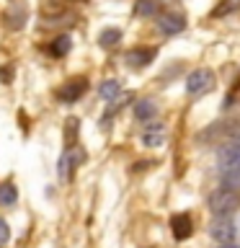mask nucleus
Listing matches in <instances>:
<instances>
[{
    "label": "nucleus",
    "instance_id": "obj_1",
    "mask_svg": "<svg viewBox=\"0 0 240 248\" xmlns=\"http://www.w3.org/2000/svg\"><path fill=\"white\" fill-rule=\"evenodd\" d=\"M209 204V212H212L214 217L220 215H232L235 209L240 207V194L235 189H227V186H222V189H214L212 194H209L207 199Z\"/></svg>",
    "mask_w": 240,
    "mask_h": 248
},
{
    "label": "nucleus",
    "instance_id": "obj_2",
    "mask_svg": "<svg viewBox=\"0 0 240 248\" xmlns=\"http://www.w3.org/2000/svg\"><path fill=\"white\" fill-rule=\"evenodd\" d=\"M217 166H220V173L240 170V142H235V140L225 142L220 150H217Z\"/></svg>",
    "mask_w": 240,
    "mask_h": 248
},
{
    "label": "nucleus",
    "instance_id": "obj_3",
    "mask_svg": "<svg viewBox=\"0 0 240 248\" xmlns=\"http://www.w3.org/2000/svg\"><path fill=\"white\" fill-rule=\"evenodd\" d=\"M209 235H212L217 243H232V238H235V222L230 220V215L214 217L212 225H209Z\"/></svg>",
    "mask_w": 240,
    "mask_h": 248
},
{
    "label": "nucleus",
    "instance_id": "obj_4",
    "mask_svg": "<svg viewBox=\"0 0 240 248\" xmlns=\"http://www.w3.org/2000/svg\"><path fill=\"white\" fill-rule=\"evenodd\" d=\"M212 85H214V73H212V70H207V67L194 70V73H189V78H186V91L194 93V96L209 91Z\"/></svg>",
    "mask_w": 240,
    "mask_h": 248
},
{
    "label": "nucleus",
    "instance_id": "obj_5",
    "mask_svg": "<svg viewBox=\"0 0 240 248\" xmlns=\"http://www.w3.org/2000/svg\"><path fill=\"white\" fill-rule=\"evenodd\" d=\"M165 142V127H163L160 122H150L142 132V145L147 147H160Z\"/></svg>",
    "mask_w": 240,
    "mask_h": 248
},
{
    "label": "nucleus",
    "instance_id": "obj_6",
    "mask_svg": "<svg viewBox=\"0 0 240 248\" xmlns=\"http://www.w3.org/2000/svg\"><path fill=\"white\" fill-rule=\"evenodd\" d=\"M85 88H88V83H85V78H75V80H70L62 85V91H60V98L62 101H67V104H73V101H77L85 93Z\"/></svg>",
    "mask_w": 240,
    "mask_h": 248
},
{
    "label": "nucleus",
    "instance_id": "obj_7",
    "mask_svg": "<svg viewBox=\"0 0 240 248\" xmlns=\"http://www.w3.org/2000/svg\"><path fill=\"white\" fill-rule=\"evenodd\" d=\"M158 29L163 31V34H181V31L186 29V18L178 16V13H165L158 21Z\"/></svg>",
    "mask_w": 240,
    "mask_h": 248
},
{
    "label": "nucleus",
    "instance_id": "obj_8",
    "mask_svg": "<svg viewBox=\"0 0 240 248\" xmlns=\"http://www.w3.org/2000/svg\"><path fill=\"white\" fill-rule=\"evenodd\" d=\"M170 230H173V238L176 240H186L194 232L191 217L189 215H173V217H170Z\"/></svg>",
    "mask_w": 240,
    "mask_h": 248
},
{
    "label": "nucleus",
    "instance_id": "obj_9",
    "mask_svg": "<svg viewBox=\"0 0 240 248\" xmlns=\"http://www.w3.org/2000/svg\"><path fill=\"white\" fill-rule=\"evenodd\" d=\"M152 60H155V49H132L127 54V62L135 67H145V65H150Z\"/></svg>",
    "mask_w": 240,
    "mask_h": 248
},
{
    "label": "nucleus",
    "instance_id": "obj_10",
    "mask_svg": "<svg viewBox=\"0 0 240 248\" xmlns=\"http://www.w3.org/2000/svg\"><path fill=\"white\" fill-rule=\"evenodd\" d=\"M155 114H158V106H155L152 101H137L135 104V116L139 122H150Z\"/></svg>",
    "mask_w": 240,
    "mask_h": 248
},
{
    "label": "nucleus",
    "instance_id": "obj_11",
    "mask_svg": "<svg viewBox=\"0 0 240 248\" xmlns=\"http://www.w3.org/2000/svg\"><path fill=\"white\" fill-rule=\"evenodd\" d=\"M158 11H160L158 0H137L135 3V13L137 16H158Z\"/></svg>",
    "mask_w": 240,
    "mask_h": 248
},
{
    "label": "nucleus",
    "instance_id": "obj_12",
    "mask_svg": "<svg viewBox=\"0 0 240 248\" xmlns=\"http://www.w3.org/2000/svg\"><path fill=\"white\" fill-rule=\"evenodd\" d=\"M119 91H121V85H119V80H104L98 85V93H101V98H116L119 96Z\"/></svg>",
    "mask_w": 240,
    "mask_h": 248
},
{
    "label": "nucleus",
    "instance_id": "obj_13",
    "mask_svg": "<svg viewBox=\"0 0 240 248\" xmlns=\"http://www.w3.org/2000/svg\"><path fill=\"white\" fill-rule=\"evenodd\" d=\"M119 39H121V31H119V29H104V31L98 34V44H101V46H114Z\"/></svg>",
    "mask_w": 240,
    "mask_h": 248
},
{
    "label": "nucleus",
    "instance_id": "obj_14",
    "mask_svg": "<svg viewBox=\"0 0 240 248\" xmlns=\"http://www.w3.org/2000/svg\"><path fill=\"white\" fill-rule=\"evenodd\" d=\"M49 49H52L54 57H62V54H67V52H70V36H57V39L52 42Z\"/></svg>",
    "mask_w": 240,
    "mask_h": 248
},
{
    "label": "nucleus",
    "instance_id": "obj_15",
    "mask_svg": "<svg viewBox=\"0 0 240 248\" xmlns=\"http://www.w3.org/2000/svg\"><path fill=\"white\" fill-rule=\"evenodd\" d=\"M0 202H3V204H13V202H15V186L13 184H3V186H0Z\"/></svg>",
    "mask_w": 240,
    "mask_h": 248
},
{
    "label": "nucleus",
    "instance_id": "obj_16",
    "mask_svg": "<svg viewBox=\"0 0 240 248\" xmlns=\"http://www.w3.org/2000/svg\"><path fill=\"white\" fill-rule=\"evenodd\" d=\"M222 186L227 189H240V170H232V173H222Z\"/></svg>",
    "mask_w": 240,
    "mask_h": 248
},
{
    "label": "nucleus",
    "instance_id": "obj_17",
    "mask_svg": "<svg viewBox=\"0 0 240 248\" xmlns=\"http://www.w3.org/2000/svg\"><path fill=\"white\" fill-rule=\"evenodd\" d=\"M70 168H73V160H70V153H65L60 158V168H57L60 178H70Z\"/></svg>",
    "mask_w": 240,
    "mask_h": 248
},
{
    "label": "nucleus",
    "instance_id": "obj_18",
    "mask_svg": "<svg viewBox=\"0 0 240 248\" xmlns=\"http://www.w3.org/2000/svg\"><path fill=\"white\" fill-rule=\"evenodd\" d=\"M11 240V228H8L5 220H0V246H5Z\"/></svg>",
    "mask_w": 240,
    "mask_h": 248
},
{
    "label": "nucleus",
    "instance_id": "obj_19",
    "mask_svg": "<svg viewBox=\"0 0 240 248\" xmlns=\"http://www.w3.org/2000/svg\"><path fill=\"white\" fill-rule=\"evenodd\" d=\"M75 132H77V119H67V142L70 145L75 140Z\"/></svg>",
    "mask_w": 240,
    "mask_h": 248
},
{
    "label": "nucleus",
    "instance_id": "obj_20",
    "mask_svg": "<svg viewBox=\"0 0 240 248\" xmlns=\"http://www.w3.org/2000/svg\"><path fill=\"white\" fill-rule=\"evenodd\" d=\"M232 8H235V3H227V0H225L222 5H217V8H214V13H212V16H225V13H230Z\"/></svg>",
    "mask_w": 240,
    "mask_h": 248
},
{
    "label": "nucleus",
    "instance_id": "obj_21",
    "mask_svg": "<svg viewBox=\"0 0 240 248\" xmlns=\"http://www.w3.org/2000/svg\"><path fill=\"white\" fill-rule=\"evenodd\" d=\"M227 137L235 140V142H240V122H235V124H232V127L227 129Z\"/></svg>",
    "mask_w": 240,
    "mask_h": 248
},
{
    "label": "nucleus",
    "instance_id": "obj_22",
    "mask_svg": "<svg viewBox=\"0 0 240 248\" xmlns=\"http://www.w3.org/2000/svg\"><path fill=\"white\" fill-rule=\"evenodd\" d=\"M0 78H3V80H11V70H8V67H5V70H3V73H0Z\"/></svg>",
    "mask_w": 240,
    "mask_h": 248
},
{
    "label": "nucleus",
    "instance_id": "obj_23",
    "mask_svg": "<svg viewBox=\"0 0 240 248\" xmlns=\"http://www.w3.org/2000/svg\"><path fill=\"white\" fill-rule=\"evenodd\" d=\"M222 248H240V246H232V243H222Z\"/></svg>",
    "mask_w": 240,
    "mask_h": 248
},
{
    "label": "nucleus",
    "instance_id": "obj_24",
    "mask_svg": "<svg viewBox=\"0 0 240 248\" xmlns=\"http://www.w3.org/2000/svg\"><path fill=\"white\" fill-rule=\"evenodd\" d=\"M238 85H240V78H238Z\"/></svg>",
    "mask_w": 240,
    "mask_h": 248
}]
</instances>
